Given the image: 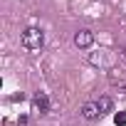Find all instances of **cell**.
<instances>
[{"label":"cell","mask_w":126,"mask_h":126,"mask_svg":"<svg viewBox=\"0 0 126 126\" xmlns=\"http://www.w3.org/2000/svg\"><path fill=\"white\" fill-rule=\"evenodd\" d=\"M20 45L27 49V52H37L42 45H45V32L40 27H27L20 37Z\"/></svg>","instance_id":"obj_1"},{"label":"cell","mask_w":126,"mask_h":126,"mask_svg":"<svg viewBox=\"0 0 126 126\" xmlns=\"http://www.w3.org/2000/svg\"><path fill=\"white\" fill-rule=\"evenodd\" d=\"M49 109H52V104H49V96L45 94V92H35V96H32V111H37V114H49Z\"/></svg>","instance_id":"obj_2"},{"label":"cell","mask_w":126,"mask_h":126,"mask_svg":"<svg viewBox=\"0 0 126 126\" xmlns=\"http://www.w3.org/2000/svg\"><path fill=\"white\" fill-rule=\"evenodd\" d=\"M114 59H116V57H114L111 49H99V54L94 52V54L89 57V62H92L94 67H111V64H114Z\"/></svg>","instance_id":"obj_3"},{"label":"cell","mask_w":126,"mask_h":126,"mask_svg":"<svg viewBox=\"0 0 126 126\" xmlns=\"http://www.w3.org/2000/svg\"><path fill=\"white\" fill-rule=\"evenodd\" d=\"M74 45H77L79 49L92 47V45H94V32H92V30H79V32H74Z\"/></svg>","instance_id":"obj_4"},{"label":"cell","mask_w":126,"mask_h":126,"mask_svg":"<svg viewBox=\"0 0 126 126\" xmlns=\"http://www.w3.org/2000/svg\"><path fill=\"white\" fill-rule=\"evenodd\" d=\"M82 116H84L87 121H94V119H99V116H101V111H99L96 101H87V104L82 106Z\"/></svg>","instance_id":"obj_5"},{"label":"cell","mask_w":126,"mask_h":126,"mask_svg":"<svg viewBox=\"0 0 126 126\" xmlns=\"http://www.w3.org/2000/svg\"><path fill=\"white\" fill-rule=\"evenodd\" d=\"M96 106H99L101 116L109 114V111H114V101H111V96H99V99H96Z\"/></svg>","instance_id":"obj_6"},{"label":"cell","mask_w":126,"mask_h":126,"mask_svg":"<svg viewBox=\"0 0 126 126\" xmlns=\"http://www.w3.org/2000/svg\"><path fill=\"white\" fill-rule=\"evenodd\" d=\"M114 124L116 126H126V111H116L114 114Z\"/></svg>","instance_id":"obj_7"}]
</instances>
